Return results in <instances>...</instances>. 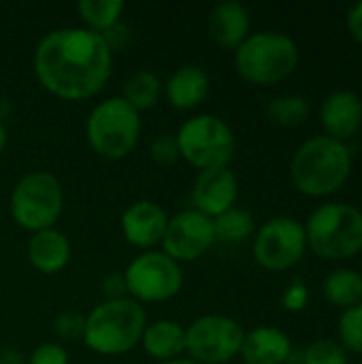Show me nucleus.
<instances>
[{
  "instance_id": "9",
  "label": "nucleus",
  "mask_w": 362,
  "mask_h": 364,
  "mask_svg": "<svg viewBox=\"0 0 362 364\" xmlns=\"http://www.w3.org/2000/svg\"><path fill=\"white\" fill-rule=\"evenodd\" d=\"M254 260L269 273L294 269L307 254L305 226L297 218L277 215L267 220L254 235Z\"/></svg>"
},
{
  "instance_id": "20",
  "label": "nucleus",
  "mask_w": 362,
  "mask_h": 364,
  "mask_svg": "<svg viewBox=\"0 0 362 364\" xmlns=\"http://www.w3.org/2000/svg\"><path fill=\"white\" fill-rule=\"evenodd\" d=\"M141 346L158 363L181 358L186 352V328L175 320H156L145 326Z\"/></svg>"
},
{
  "instance_id": "29",
  "label": "nucleus",
  "mask_w": 362,
  "mask_h": 364,
  "mask_svg": "<svg viewBox=\"0 0 362 364\" xmlns=\"http://www.w3.org/2000/svg\"><path fill=\"white\" fill-rule=\"evenodd\" d=\"M149 154H151V160L158 164H175L177 160H181L175 134H160L158 139H154Z\"/></svg>"
},
{
  "instance_id": "36",
  "label": "nucleus",
  "mask_w": 362,
  "mask_h": 364,
  "mask_svg": "<svg viewBox=\"0 0 362 364\" xmlns=\"http://www.w3.org/2000/svg\"><path fill=\"white\" fill-rule=\"evenodd\" d=\"M9 111H11V102L6 98H0V122L9 115Z\"/></svg>"
},
{
  "instance_id": "10",
  "label": "nucleus",
  "mask_w": 362,
  "mask_h": 364,
  "mask_svg": "<svg viewBox=\"0 0 362 364\" xmlns=\"http://www.w3.org/2000/svg\"><path fill=\"white\" fill-rule=\"evenodd\" d=\"M128 296L141 303H164L179 294L183 286L181 264L162 250L139 254L124 271Z\"/></svg>"
},
{
  "instance_id": "7",
  "label": "nucleus",
  "mask_w": 362,
  "mask_h": 364,
  "mask_svg": "<svg viewBox=\"0 0 362 364\" xmlns=\"http://www.w3.org/2000/svg\"><path fill=\"white\" fill-rule=\"evenodd\" d=\"M64 207V190L60 179L49 171L26 173L11 192L13 222L30 232L55 228Z\"/></svg>"
},
{
  "instance_id": "27",
  "label": "nucleus",
  "mask_w": 362,
  "mask_h": 364,
  "mask_svg": "<svg viewBox=\"0 0 362 364\" xmlns=\"http://www.w3.org/2000/svg\"><path fill=\"white\" fill-rule=\"evenodd\" d=\"M301 356L303 364H350V354L339 341L329 337L312 341L305 350H301Z\"/></svg>"
},
{
  "instance_id": "18",
  "label": "nucleus",
  "mask_w": 362,
  "mask_h": 364,
  "mask_svg": "<svg viewBox=\"0 0 362 364\" xmlns=\"http://www.w3.org/2000/svg\"><path fill=\"white\" fill-rule=\"evenodd\" d=\"M164 96L171 102V107L179 111L196 109L209 94V75L196 66L186 64L177 68L164 83Z\"/></svg>"
},
{
  "instance_id": "31",
  "label": "nucleus",
  "mask_w": 362,
  "mask_h": 364,
  "mask_svg": "<svg viewBox=\"0 0 362 364\" xmlns=\"http://www.w3.org/2000/svg\"><path fill=\"white\" fill-rule=\"evenodd\" d=\"M307 303H309V290L303 282L290 284L282 294V305L286 311H292V314L303 311L307 307Z\"/></svg>"
},
{
  "instance_id": "6",
  "label": "nucleus",
  "mask_w": 362,
  "mask_h": 364,
  "mask_svg": "<svg viewBox=\"0 0 362 364\" xmlns=\"http://www.w3.org/2000/svg\"><path fill=\"white\" fill-rule=\"evenodd\" d=\"M85 136L98 156L107 160H122L139 143L141 113L122 96L105 98L92 109L85 122Z\"/></svg>"
},
{
  "instance_id": "8",
  "label": "nucleus",
  "mask_w": 362,
  "mask_h": 364,
  "mask_svg": "<svg viewBox=\"0 0 362 364\" xmlns=\"http://www.w3.org/2000/svg\"><path fill=\"white\" fill-rule=\"evenodd\" d=\"M181 158L198 171L228 166L235 156V132L218 115L203 113L181 124L175 134Z\"/></svg>"
},
{
  "instance_id": "28",
  "label": "nucleus",
  "mask_w": 362,
  "mask_h": 364,
  "mask_svg": "<svg viewBox=\"0 0 362 364\" xmlns=\"http://www.w3.org/2000/svg\"><path fill=\"white\" fill-rule=\"evenodd\" d=\"M53 333L60 341H83V333H85V316L75 311V309H66L62 314H58L53 318Z\"/></svg>"
},
{
  "instance_id": "25",
  "label": "nucleus",
  "mask_w": 362,
  "mask_h": 364,
  "mask_svg": "<svg viewBox=\"0 0 362 364\" xmlns=\"http://www.w3.org/2000/svg\"><path fill=\"white\" fill-rule=\"evenodd\" d=\"M309 115H312L309 100L305 96H299V94L275 96L267 105V117L275 126H282V128L301 126L309 119Z\"/></svg>"
},
{
  "instance_id": "4",
  "label": "nucleus",
  "mask_w": 362,
  "mask_h": 364,
  "mask_svg": "<svg viewBox=\"0 0 362 364\" xmlns=\"http://www.w3.org/2000/svg\"><path fill=\"white\" fill-rule=\"evenodd\" d=\"M147 318L132 299L102 301L85 316L83 343L100 356H122L141 343Z\"/></svg>"
},
{
  "instance_id": "11",
  "label": "nucleus",
  "mask_w": 362,
  "mask_h": 364,
  "mask_svg": "<svg viewBox=\"0 0 362 364\" xmlns=\"http://www.w3.org/2000/svg\"><path fill=\"white\" fill-rule=\"evenodd\" d=\"M245 331L228 316L209 314L186 328V352L201 364H226L241 354Z\"/></svg>"
},
{
  "instance_id": "3",
  "label": "nucleus",
  "mask_w": 362,
  "mask_h": 364,
  "mask_svg": "<svg viewBox=\"0 0 362 364\" xmlns=\"http://www.w3.org/2000/svg\"><path fill=\"white\" fill-rule=\"evenodd\" d=\"M305 226L307 250L329 262H341L362 252V209L350 203H324L316 207Z\"/></svg>"
},
{
  "instance_id": "30",
  "label": "nucleus",
  "mask_w": 362,
  "mask_h": 364,
  "mask_svg": "<svg viewBox=\"0 0 362 364\" xmlns=\"http://www.w3.org/2000/svg\"><path fill=\"white\" fill-rule=\"evenodd\" d=\"M28 364H68V352L60 343H43L30 352Z\"/></svg>"
},
{
  "instance_id": "34",
  "label": "nucleus",
  "mask_w": 362,
  "mask_h": 364,
  "mask_svg": "<svg viewBox=\"0 0 362 364\" xmlns=\"http://www.w3.org/2000/svg\"><path fill=\"white\" fill-rule=\"evenodd\" d=\"M346 28H348L350 36H352L358 45H362V0L361 2H356V4H352V6L348 9Z\"/></svg>"
},
{
  "instance_id": "26",
  "label": "nucleus",
  "mask_w": 362,
  "mask_h": 364,
  "mask_svg": "<svg viewBox=\"0 0 362 364\" xmlns=\"http://www.w3.org/2000/svg\"><path fill=\"white\" fill-rule=\"evenodd\" d=\"M337 341L348 354L362 356V303L341 311L337 324Z\"/></svg>"
},
{
  "instance_id": "13",
  "label": "nucleus",
  "mask_w": 362,
  "mask_h": 364,
  "mask_svg": "<svg viewBox=\"0 0 362 364\" xmlns=\"http://www.w3.org/2000/svg\"><path fill=\"white\" fill-rule=\"evenodd\" d=\"M237 198H239V179L230 171V166H220L198 173L192 188V203L198 213L213 220L224 211L233 209Z\"/></svg>"
},
{
  "instance_id": "24",
  "label": "nucleus",
  "mask_w": 362,
  "mask_h": 364,
  "mask_svg": "<svg viewBox=\"0 0 362 364\" xmlns=\"http://www.w3.org/2000/svg\"><path fill=\"white\" fill-rule=\"evenodd\" d=\"M77 11H79L81 21L85 23L83 28L105 34L109 28L122 21L124 2L122 0H81Z\"/></svg>"
},
{
  "instance_id": "37",
  "label": "nucleus",
  "mask_w": 362,
  "mask_h": 364,
  "mask_svg": "<svg viewBox=\"0 0 362 364\" xmlns=\"http://www.w3.org/2000/svg\"><path fill=\"white\" fill-rule=\"evenodd\" d=\"M4 145H6V128H4V124L0 122V154H2V149H4Z\"/></svg>"
},
{
  "instance_id": "12",
  "label": "nucleus",
  "mask_w": 362,
  "mask_h": 364,
  "mask_svg": "<svg viewBox=\"0 0 362 364\" xmlns=\"http://www.w3.org/2000/svg\"><path fill=\"white\" fill-rule=\"evenodd\" d=\"M213 220L198 213L196 209H188L169 218L162 237V252L181 264L203 258L213 247Z\"/></svg>"
},
{
  "instance_id": "38",
  "label": "nucleus",
  "mask_w": 362,
  "mask_h": 364,
  "mask_svg": "<svg viewBox=\"0 0 362 364\" xmlns=\"http://www.w3.org/2000/svg\"><path fill=\"white\" fill-rule=\"evenodd\" d=\"M160 364H201L192 358H175V360H169V363H160Z\"/></svg>"
},
{
  "instance_id": "2",
  "label": "nucleus",
  "mask_w": 362,
  "mask_h": 364,
  "mask_svg": "<svg viewBox=\"0 0 362 364\" xmlns=\"http://www.w3.org/2000/svg\"><path fill=\"white\" fill-rule=\"evenodd\" d=\"M354 156L348 143L331 136H312L290 160V181L303 196L326 198L337 194L352 177Z\"/></svg>"
},
{
  "instance_id": "35",
  "label": "nucleus",
  "mask_w": 362,
  "mask_h": 364,
  "mask_svg": "<svg viewBox=\"0 0 362 364\" xmlns=\"http://www.w3.org/2000/svg\"><path fill=\"white\" fill-rule=\"evenodd\" d=\"M0 364H26V358L21 352H17L13 348H4V350H0Z\"/></svg>"
},
{
  "instance_id": "14",
  "label": "nucleus",
  "mask_w": 362,
  "mask_h": 364,
  "mask_svg": "<svg viewBox=\"0 0 362 364\" xmlns=\"http://www.w3.org/2000/svg\"><path fill=\"white\" fill-rule=\"evenodd\" d=\"M324 136L348 143L362 128V98L352 90H333L320 105Z\"/></svg>"
},
{
  "instance_id": "39",
  "label": "nucleus",
  "mask_w": 362,
  "mask_h": 364,
  "mask_svg": "<svg viewBox=\"0 0 362 364\" xmlns=\"http://www.w3.org/2000/svg\"><path fill=\"white\" fill-rule=\"evenodd\" d=\"M237 364H245V363H237Z\"/></svg>"
},
{
  "instance_id": "23",
  "label": "nucleus",
  "mask_w": 362,
  "mask_h": 364,
  "mask_svg": "<svg viewBox=\"0 0 362 364\" xmlns=\"http://www.w3.org/2000/svg\"><path fill=\"white\" fill-rule=\"evenodd\" d=\"M213 232H215V243L220 241V243L237 245L256 235V220L250 211L233 207L222 215L213 218Z\"/></svg>"
},
{
  "instance_id": "16",
  "label": "nucleus",
  "mask_w": 362,
  "mask_h": 364,
  "mask_svg": "<svg viewBox=\"0 0 362 364\" xmlns=\"http://www.w3.org/2000/svg\"><path fill=\"white\" fill-rule=\"evenodd\" d=\"M250 28H252L250 13L237 0L215 4L207 17L209 36L220 49L226 51H237L239 45L250 36Z\"/></svg>"
},
{
  "instance_id": "33",
  "label": "nucleus",
  "mask_w": 362,
  "mask_h": 364,
  "mask_svg": "<svg viewBox=\"0 0 362 364\" xmlns=\"http://www.w3.org/2000/svg\"><path fill=\"white\" fill-rule=\"evenodd\" d=\"M100 36L105 38V43H107V47H109L111 51H122V49L128 47V43H130V38H132V30H130L128 23L119 21V23H115L113 28H109V30H107L105 34H100Z\"/></svg>"
},
{
  "instance_id": "32",
  "label": "nucleus",
  "mask_w": 362,
  "mask_h": 364,
  "mask_svg": "<svg viewBox=\"0 0 362 364\" xmlns=\"http://www.w3.org/2000/svg\"><path fill=\"white\" fill-rule=\"evenodd\" d=\"M100 290L107 296V301H119V299H130L128 296V286H126V277L124 271H111L102 277L100 282Z\"/></svg>"
},
{
  "instance_id": "40",
  "label": "nucleus",
  "mask_w": 362,
  "mask_h": 364,
  "mask_svg": "<svg viewBox=\"0 0 362 364\" xmlns=\"http://www.w3.org/2000/svg\"><path fill=\"white\" fill-rule=\"evenodd\" d=\"M358 364H362V360H361V363H358Z\"/></svg>"
},
{
  "instance_id": "1",
  "label": "nucleus",
  "mask_w": 362,
  "mask_h": 364,
  "mask_svg": "<svg viewBox=\"0 0 362 364\" xmlns=\"http://www.w3.org/2000/svg\"><path fill=\"white\" fill-rule=\"evenodd\" d=\"M113 70V51L98 32L58 28L45 34L34 51V75L41 85L64 100L96 96Z\"/></svg>"
},
{
  "instance_id": "22",
  "label": "nucleus",
  "mask_w": 362,
  "mask_h": 364,
  "mask_svg": "<svg viewBox=\"0 0 362 364\" xmlns=\"http://www.w3.org/2000/svg\"><path fill=\"white\" fill-rule=\"evenodd\" d=\"M164 94L162 79L151 73V70H137L128 77L124 83V100L134 109V111H147L158 105L160 96Z\"/></svg>"
},
{
  "instance_id": "19",
  "label": "nucleus",
  "mask_w": 362,
  "mask_h": 364,
  "mask_svg": "<svg viewBox=\"0 0 362 364\" xmlns=\"http://www.w3.org/2000/svg\"><path fill=\"white\" fill-rule=\"evenodd\" d=\"M28 260L43 275L60 273L70 260V241L58 228L32 232L28 241Z\"/></svg>"
},
{
  "instance_id": "21",
  "label": "nucleus",
  "mask_w": 362,
  "mask_h": 364,
  "mask_svg": "<svg viewBox=\"0 0 362 364\" xmlns=\"http://www.w3.org/2000/svg\"><path fill=\"white\" fill-rule=\"evenodd\" d=\"M322 296L341 311L362 303V273L354 269H335L322 282Z\"/></svg>"
},
{
  "instance_id": "5",
  "label": "nucleus",
  "mask_w": 362,
  "mask_h": 364,
  "mask_svg": "<svg viewBox=\"0 0 362 364\" xmlns=\"http://www.w3.org/2000/svg\"><path fill=\"white\" fill-rule=\"evenodd\" d=\"M301 51L292 36L277 30L250 34L235 51V68L247 83L275 85L286 81L299 66Z\"/></svg>"
},
{
  "instance_id": "17",
  "label": "nucleus",
  "mask_w": 362,
  "mask_h": 364,
  "mask_svg": "<svg viewBox=\"0 0 362 364\" xmlns=\"http://www.w3.org/2000/svg\"><path fill=\"white\" fill-rule=\"evenodd\" d=\"M292 350V341L282 328L258 326L245 333L239 356L245 364H286Z\"/></svg>"
},
{
  "instance_id": "15",
  "label": "nucleus",
  "mask_w": 362,
  "mask_h": 364,
  "mask_svg": "<svg viewBox=\"0 0 362 364\" xmlns=\"http://www.w3.org/2000/svg\"><path fill=\"white\" fill-rule=\"evenodd\" d=\"M166 224H169L166 211L154 200H137L122 213L124 239L132 247H139L145 252L162 243Z\"/></svg>"
}]
</instances>
